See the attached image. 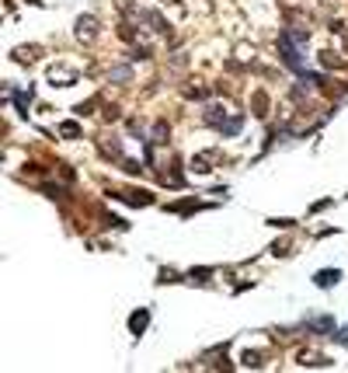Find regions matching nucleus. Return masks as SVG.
I'll return each mask as SVG.
<instances>
[{"label":"nucleus","instance_id":"nucleus-1","mask_svg":"<svg viewBox=\"0 0 348 373\" xmlns=\"http://www.w3.org/2000/svg\"><path fill=\"white\" fill-rule=\"evenodd\" d=\"M338 283V272L334 269H327V272H317V286H334Z\"/></svg>","mask_w":348,"mask_h":373},{"label":"nucleus","instance_id":"nucleus-2","mask_svg":"<svg viewBox=\"0 0 348 373\" xmlns=\"http://www.w3.org/2000/svg\"><path fill=\"white\" fill-rule=\"evenodd\" d=\"M143 324H146V311H143V314H136V317H133V331H139V328H143Z\"/></svg>","mask_w":348,"mask_h":373}]
</instances>
